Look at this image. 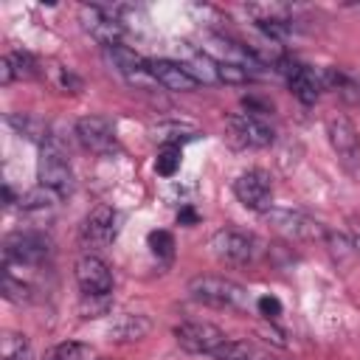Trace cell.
Returning a JSON list of instances; mask_svg holds the SVG:
<instances>
[{
	"instance_id": "4dcf8cb0",
	"label": "cell",
	"mask_w": 360,
	"mask_h": 360,
	"mask_svg": "<svg viewBox=\"0 0 360 360\" xmlns=\"http://www.w3.org/2000/svg\"><path fill=\"white\" fill-rule=\"evenodd\" d=\"M259 309H262V315H267V318H276L278 312H281V304L276 301V298H259Z\"/></svg>"
},
{
	"instance_id": "d6986e66",
	"label": "cell",
	"mask_w": 360,
	"mask_h": 360,
	"mask_svg": "<svg viewBox=\"0 0 360 360\" xmlns=\"http://www.w3.org/2000/svg\"><path fill=\"white\" fill-rule=\"evenodd\" d=\"M197 135H200L197 127L186 124V121H158V124H152V138L160 141L163 146H177L180 141H191Z\"/></svg>"
},
{
	"instance_id": "ffe728a7",
	"label": "cell",
	"mask_w": 360,
	"mask_h": 360,
	"mask_svg": "<svg viewBox=\"0 0 360 360\" xmlns=\"http://www.w3.org/2000/svg\"><path fill=\"white\" fill-rule=\"evenodd\" d=\"M214 360H267L253 343L248 340H225L214 354Z\"/></svg>"
},
{
	"instance_id": "4fadbf2b",
	"label": "cell",
	"mask_w": 360,
	"mask_h": 360,
	"mask_svg": "<svg viewBox=\"0 0 360 360\" xmlns=\"http://www.w3.org/2000/svg\"><path fill=\"white\" fill-rule=\"evenodd\" d=\"M326 135H329V143L343 163L360 166V135L346 115H332L326 121Z\"/></svg>"
},
{
	"instance_id": "44dd1931",
	"label": "cell",
	"mask_w": 360,
	"mask_h": 360,
	"mask_svg": "<svg viewBox=\"0 0 360 360\" xmlns=\"http://www.w3.org/2000/svg\"><path fill=\"white\" fill-rule=\"evenodd\" d=\"M186 65V70L194 76V82L197 84H214V82H219V76H217V62L208 56V53H194L188 62H183Z\"/></svg>"
},
{
	"instance_id": "7402d4cb",
	"label": "cell",
	"mask_w": 360,
	"mask_h": 360,
	"mask_svg": "<svg viewBox=\"0 0 360 360\" xmlns=\"http://www.w3.org/2000/svg\"><path fill=\"white\" fill-rule=\"evenodd\" d=\"M56 200H59V197H56L53 191H48V188L39 186V188H34V191H28V194L20 197V208L28 211V214H45V211L53 208Z\"/></svg>"
},
{
	"instance_id": "30bf717a",
	"label": "cell",
	"mask_w": 360,
	"mask_h": 360,
	"mask_svg": "<svg viewBox=\"0 0 360 360\" xmlns=\"http://www.w3.org/2000/svg\"><path fill=\"white\" fill-rule=\"evenodd\" d=\"M76 284L87 298H101L112 290V273L104 259L87 253L76 262Z\"/></svg>"
},
{
	"instance_id": "3957f363",
	"label": "cell",
	"mask_w": 360,
	"mask_h": 360,
	"mask_svg": "<svg viewBox=\"0 0 360 360\" xmlns=\"http://www.w3.org/2000/svg\"><path fill=\"white\" fill-rule=\"evenodd\" d=\"M3 253H6V264L37 267L51 256V239L39 231H17L6 236Z\"/></svg>"
},
{
	"instance_id": "7c38bea8",
	"label": "cell",
	"mask_w": 360,
	"mask_h": 360,
	"mask_svg": "<svg viewBox=\"0 0 360 360\" xmlns=\"http://www.w3.org/2000/svg\"><path fill=\"white\" fill-rule=\"evenodd\" d=\"M118 236V214L110 205H96L82 222V242L87 248H104Z\"/></svg>"
},
{
	"instance_id": "6da1fadb",
	"label": "cell",
	"mask_w": 360,
	"mask_h": 360,
	"mask_svg": "<svg viewBox=\"0 0 360 360\" xmlns=\"http://www.w3.org/2000/svg\"><path fill=\"white\" fill-rule=\"evenodd\" d=\"M186 290L194 301L217 307V309H245L248 307V290L225 276H194Z\"/></svg>"
},
{
	"instance_id": "277c9868",
	"label": "cell",
	"mask_w": 360,
	"mask_h": 360,
	"mask_svg": "<svg viewBox=\"0 0 360 360\" xmlns=\"http://www.w3.org/2000/svg\"><path fill=\"white\" fill-rule=\"evenodd\" d=\"M256 245H259V242H256L253 233L236 231V228H222V231H217V233L211 236V242H208L211 253H214L219 262H225V264H248V262H253V256H256V250H259Z\"/></svg>"
},
{
	"instance_id": "9c48e42d",
	"label": "cell",
	"mask_w": 360,
	"mask_h": 360,
	"mask_svg": "<svg viewBox=\"0 0 360 360\" xmlns=\"http://www.w3.org/2000/svg\"><path fill=\"white\" fill-rule=\"evenodd\" d=\"M264 217L276 231H281V233H287L292 239H323L326 236V228L318 219H312V217H307L301 211L270 208V211H264Z\"/></svg>"
},
{
	"instance_id": "2e32d148",
	"label": "cell",
	"mask_w": 360,
	"mask_h": 360,
	"mask_svg": "<svg viewBox=\"0 0 360 360\" xmlns=\"http://www.w3.org/2000/svg\"><path fill=\"white\" fill-rule=\"evenodd\" d=\"M149 329H152V321H149L146 315H138V312H127V315H118V318L110 323L107 335H110L112 340L129 343V340H141V338H143Z\"/></svg>"
},
{
	"instance_id": "8992f818",
	"label": "cell",
	"mask_w": 360,
	"mask_h": 360,
	"mask_svg": "<svg viewBox=\"0 0 360 360\" xmlns=\"http://www.w3.org/2000/svg\"><path fill=\"white\" fill-rule=\"evenodd\" d=\"M233 194L236 200L250 208V211H270V202H273V183H270V174L262 172V169H248L242 172L236 180H233Z\"/></svg>"
},
{
	"instance_id": "4316f807",
	"label": "cell",
	"mask_w": 360,
	"mask_h": 360,
	"mask_svg": "<svg viewBox=\"0 0 360 360\" xmlns=\"http://www.w3.org/2000/svg\"><path fill=\"white\" fill-rule=\"evenodd\" d=\"M3 292H6V298H11V301H28V298H31V287H28L22 278H14L11 267H6V276H3Z\"/></svg>"
},
{
	"instance_id": "cb8c5ba5",
	"label": "cell",
	"mask_w": 360,
	"mask_h": 360,
	"mask_svg": "<svg viewBox=\"0 0 360 360\" xmlns=\"http://www.w3.org/2000/svg\"><path fill=\"white\" fill-rule=\"evenodd\" d=\"M8 124H11L20 135H25V138H31V141H37V138L45 141V138H48V135H45V127H42L34 115H28V112H11V115H8Z\"/></svg>"
},
{
	"instance_id": "5b68a950",
	"label": "cell",
	"mask_w": 360,
	"mask_h": 360,
	"mask_svg": "<svg viewBox=\"0 0 360 360\" xmlns=\"http://www.w3.org/2000/svg\"><path fill=\"white\" fill-rule=\"evenodd\" d=\"M79 22L84 28V34H90L98 45L110 48V45H121L124 37V22L104 6H82L79 8Z\"/></svg>"
},
{
	"instance_id": "603a6c76",
	"label": "cell",
	"mask_w": 360,
	"mask_h": 360,
	"mask_svg": "<svg viewBox=\"0 0 360 360\" xmlns=\"http://www.w3.org/2000/svg\"><path fill=\"white\" fill-rule=\"evenodd\" d=\"M3 360H34L28 338L20 332H6L3 335Z\"/></svg>"
},
{
	"instance_id": "f1b7e54d",
	"label": "cell",
	"mask_w": 360,
	"mask_h": 360,
	"mask_svg": "<svg viewBox=\"0 0 360 360\" xmlns=\"http://www.w3.org/2000/svg\"><path fill=\"white\" fill-rule=\"evenodd\" d=\"M149 248H152V253L155 256H172V248H174V239H172V233L169 231H152L149 233Z\"/></svg>"
},
{
	"instance_id": "f546056e",
	"label": "cell",
	"mask_w": 360,
	"mask_h": 360,
	"mask_svg": "<svg viewBox=\"0 0 360 360\" xmlns=\"http://www.w3.org/2000/svg\"><path fill=\"white\" fill-rule=\"evenodd\" d=\"M59 87L65 90V93H76L79 87H82V79H76L70 70H65V68H59Z\"/></svg>"
},
{
	"instance_id": "1f68e13d",
	"label": "cell",
	"mask_w": 360,
	"mask_h": 360,
	"mask_svg": "<svg viewBox=\"0 0 360 360\" xmlns=\"http://www.w3.org/2000/svg\"><path fill=\"white\" fill-rule=\"evenodd\" d=\"M352 250L360 256V233H354V239H352Z\"/></svg>"
},
{
	"instance_id": "7a4b0ae2",
	"label": "cell",
	"mask_w": 360,
	"mask_h": 360,
	"mask_svg": "<svg viewBox=\"0 0 360 360\" xmlns=\"http://www.w3.org/2000/svg\"><path fill=\"white\" fill-rule=\"evenodd\" d=\"M37 177H39V186L53 191L56 197H68L73 191V169H70L65 152L51 138L42 141V155H39Z\"/></svg>"
},
{
	"instance_id": "52a82bcc",
	"label": "cell",
	"mask_w": 360,
	"mask_h": 360,
	"mask_svg": "<svg viewBox=\"0 0 360 360\" xmlns=\"http://www.w3.org/2000/svg\"><path fill=\"white\" fill-rule=\"evenodd\" d=\"M174 340L180 343V349L191 352V354H214L228 338L222 335V329H217L214 323L205 321H186L180 326H174Z\"/></svg>"
},
{
	"instance_id": "8fae6325",
	"label": "cell",
	"mask_w": 360,
	"mask_h": 360,
	"mask_svg": "<svg viewBox=\"0 0 360 360\" xmlns=\"http://www.w3.org/2000/svg\"><path fill=\"white\" fill-rule=\"evenodd\" d=\"M76 132V141L87 149V152H96V155H107L115 149V129L110 127L107 118L101 115H84L76 121L73 127Z\"/></svg>"
},
{
	"instance_id": "83f0119b",
	"label": "cell",
	"mask_w": 360,
	"mask_h": 360,
	"mask_svg": "<svg viewBox=\"0 0 360 360\" xmlns=\"http://www.w3.org/2000/svg\"><path fill=\"white\" fill-rule=\"evenodd\" d=\"M177 166H180V149H177V146H163V152H160L158 160H155L158 174L172 177V174L177 172Z\"/></svg>"
},
{
	"instance_id": "9a60e30c",
	"label": "cell",
	"mask_w": 360,
	"mask_h": 360,
	"mask_svg": "<svg viewBox=\"0 0 360 360\" xmlns=\"http://www.w3.org/2000/svg\"><path fill=\"white\" fill-rule=\"evenodd\" d=\"M146 68H149V76L160 84V87H166V90H174V93H188V90H194L197 87V82H194V76L186 70V65L183 62H172V59H155V62H146Z\"/></svg>"
},
{
	"instance_id": "d4e9b609",
	"label": "cell",
	"mask_w": 360,
	"mask_h": 360,
	"mask_svg": "<svg viewBox=\"0 0 360 360\" xmlns=\"http://www.w3.org/2000/svg\"><path fill=\"white\" fill-rule=\"evenodd\" d=\"M87 357H90V349L79 340H62L45 354V360H87Z\"/></svg>"
},
{
	"instance_id": "e0dca14e",
	"label": "cell",
	"mask_w": 360,
	"mask_h": 360,
	"mask_svg": "<svg viewBox=\"0 0 360 360\" xmlns=\"http://www.w3.org/2000/svg\"><path fill=\"white\" fill-rule=\"evenodd\" d=\"M104 59H107L118 73H124L129 82H135V76L146 73V62H143L135 51H129L127 45H110V48H104Z\"/></svg>"
},
{
	"instance_id": "5bb4252c",
	"label": "cell",
	"mask_w": 360,
	"mask_h": 360,
	"mask_svg": "<svg viewBox=\"0 0 360 360\" xmlns=\"http://www.w3.org/2000/svg\"><path fill=\"white\" fill-rule=\"evenodd\" d=\"M278 65H281L278 70L284 73L290 90H292L304 104H312V101L318 98V93L323 90V84H321V70H312V68H307V65H301V62H290V59H281Z\"/></svg>"
},
{
	"instance_id": "ba28073f",
	"label": "cell",
	"mask_w": 360,
	"mask_h": 360,
	"mask_svg": "<svg viewBox=\"0 0 360 360\" xmlns=\"http://www.w3.org/2000/svg\"><path fill=\"white\" fill-rule=\"evenodd\" d=\"M228 135L239 146H250V149L270 146L273 138H276L273 127L262 115H253V112H236V115H231L228 118Z\"/></svg>"
},
{
	"instance_id": "ac0fdd59",
	"label": "cell",
	"mask_w": 360,
	"mask_h": 360,
	"mask_svg": "<svg viewBox=\"0 0 360 360\" xmlns=\"http://www.w3.org/2000/svg\"><path fill=\"white\" fill-rule=\"evenodd\" d=\"M37 73V62L25 51H11L0 59V84H11L14 79H28Z\"/></svg>"
},
{
	"instance_id": "484cf974",
	"label": "cell",
	"mask_w": 360,
	"mask_h": 360,
	"mask_svg": "<svg viewBox=\"0 0 360 360\" xmlns=\"http://www.w3.org/2000/svg\"><path fill=\"white\" fill-rule=\"evenodd\" d=\"M217 76L225 84H245L250 79V70L242 62H217Z\"/></svg>"
}]
</instances>
